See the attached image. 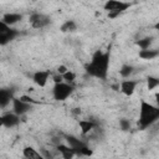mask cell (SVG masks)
I'll return each mask as SVG.
<instances>
[{"mask_svg": "<svg viewBox=\"0 0 159 159\" xmlns=\"http://www.w3.org/2000/svg\"><path fill=\"white\" fill-rule=\"evenodd\" d=\"M108 66H109V52H103L98 50L93 53L89 63L86 66V71L89 76H93L99 80H104L108 73Z\"/></svg>", "mask_w": 159, "mask_h": 159, "instance_id": "6da1fadb", "label": "cell"}, {"mask_svg": "<svg viewBox=\"0 0 159 159\" xmlns=\"http://www.w3.org/2000/svg\"><path fill=\"white\" fill-rule=\"evenodd\" d=\"M159 119V107L153 106L149 102L142 99L138 117V125L140 129H145Z\"/></svg>", "mask_w": 159, "mask_h": 159, "instance_id": "7a4b0ae2", "label": "cell"}, {"mask_svg": "<svg viewBox=\"0 0 159 159\" xmlns=\"http://www.w3.org/2000/svg\"><path fill=\"white\" fill-rule=\"evenodd\" d=\"M104 10L108 11V17L109 19H114L117 16H119L122 12H124L125 10H128L130 7L129 2L125 1H118V0H108L104 4Z\"/></svg>", "mask_w": 159, "mask_h": 159, "instance_id": "3957f363", "label": "cell"}, {"mask_svg": "<svg viewBox=\"0 0 159 159\" xmlns=\"http://www.w3.org/2000/svg\"><path fill=\"white\" fill-rule=\"evenodd\" d=\"M73 86L70 84V83H66V82H62V83H58V84H55L53 88H52V96L56 101L58 102H62V101H66L72 93H73Z\"/></svg>", "mask_w": 159, "mask_h": 159, "instance_id": "277c9868", "label": "cell"}, {"mask_svg": "<svg viewBox=\"0 0 159 159\" xmlns=\"http://www.w3.org/2000/svg\"><path fill=\"white\" fill-rule=\"evenodd\" d=\"M17 34L19 32L15 29H11L10 26L0 21V45L1 46H5L10 41H12L17 36Z\"/></svg>", "mask_w": 159, "mask_h": 159, "instance_id": "5b68a950", "label": "cell"}, {"mask_svg": "<svg viewBox=\"0 0 159 159\" xmlns=\"http://www.w3.org/2000/svg\"><path fill=\"white\" fill-rule=\"evenodd\" d=\"M29 21L31 24V26L34 29H42L45 26H47L50 24V17L45 14H40V12H34L30 17Z\"/></svg>", "mask_w": 159, "mask_h": 159, "instance_id": "8992f818", "label": "cell"}, {"mask_svg": "<svg viewBox=\"0 0 159 159\" xmlns=\"http://www.w3.org/2000/svg\"><path fill=\"white\" fill-rule=\"evenodd\" d=\"M138 81H133V80H124L119 83V91L127 96V97H130L134 92H135V88L138 86Z\"/></svg>", "mask_w": 159, "mask_h": 159, "instance_id": "52a82bcc", "label": "cell"}, {"mask_svg": "<svg viewBox=\"0 0 159 159\" xmlns=\"http://www.w3.org/2000/svg\"><path fill=\"white\" fill-rule=\"evenodd\" d=\"M31 108H32L31 104L22 102L20 98H14L12 99V109H14V113L17 114V116H20V117L24 116L25 113H27Z\"/></svg>", "mask_w": 159, "mask_h": 159, "instance_id": "ba28073f", "label": "cell"}, {"mask_svg": "<svg viewBox=\"0 0 159 159\" xmlns=\"http://www.w3.org/2000/svg\"><path fill=\"white\" fill-rule=\"evenodd\" d=\"M20 123V116L15 113H5L1 116V124L6 128H12Z\"/></svg>", "mask_w": 159, "mask_h": 159, "instance_id": "9c48e42d", "label": "cell"}, {"mask_svg": "<svg viewBox=\"0 0 159 159\" xmlns=\"http://www.w3.org/2000/svg\"><path fill=\"white\" fill-rule=\"evenodd\" d=\"M66 142H67V145L71 147V148L76 152L77 155H80L81 150H82L84 147H87V144H86L84 142H82L81 139L76 138L75 135H67V137H66Z\"/></svg>", "mask_w": 159, "mask_h": 159, "instance_id": "30bf717a", "label": "cell"}, {"mask_svg": "<svg viewBox=\"0 0 159 159\" xmlns=\"http://www.w3.org/2000/svg\"><path fill=\"white\" fill-rule=\"evenodd\" d=\"M48 77H50V72L48 71H36L32 75V81L39 87H45L47 84Z\"/></svg>", "mask_w": 159, "mask_h": 159, "instance_id": "8fae6325", "label": "cell"}, {"mask_svg": "<svg viewBox=\"0 0 159 159\" xmlns=\"http://www.w3.org/2000/svg\"><path fill=\"white\" fill-rule=\"evenodd\" d=\"M56 149H57L58 153L61 154L62 159H73V157L77 155L76 152H75L71 147H68V145H66V144H61V143H60V144L56 145Z\"/></svg>", "mask_w": 159, "mask_h": 159, "instance_id": "7c38bea8", "label": "cell"}, {"mask_svg": "<svg viewBox=\"0 0 159 159\" xmlns=\"http://www.w3.org/2000/svg\"><path fill=\"white\" fill-rule=\"evenodd\" d=\"M22 19V16L20 14H16V12H7L2 16L1 21L4 24H6L7 26H11V25H15L16 22H19L20 20Z\"/></svg>", "mask_w": 159, "mask_h": 159, "instance_id": "4fadbf2b", "label": "cell"}, {"mask_svg": "<svg viewBox=\"0 0 159 159\" xmlns=\"http://www.w3.org/2000/svg\"><path fill=\"white\" fill-rule=\"evenodd\" d=\"M78 125H80V129H81V133L83 135L88 134L91 130H93L96 128V123L91 119H82L78 122Z\"/></svg>", "mask_w": 159, "mask_h": 159, "instance_id": "5bb4252c", "label": "cell"}, {"mask_svg": "<svg viewBox=\"0 0 159 159\" xmlns=\"http://www.w3.org/2000/svg\"><path fill=\"white\" fill-rule=\"evenodd\" d=\"M14 97H12V92L10 89H0V106L1 108H5L10 101H12Z\"/></svg>", "mask_w": 159, "mask_h": 159, "instance_id": "9a60e30c", "label": "cell"}, {"mask_svg": "<svg viewBox=\"0 0 159 159\" xmlns=\"http://www.w3.org/2000/svg\"><path fill=\"white\" fill-rule=\"evenodd\" d=\"M22 155L25 157V159H40L42 157V154H40L32 147H25L22 150Z\"/></svg>", "mask_w": 159, "mask_h": 159, "instance_id": "2e32d148", "label": "cell"}, {"mask_svg": "<svg viewBox=\"0 0 159 159\" xmlns=\"http://www.w3.org/2000/svg\"><path fill=\"white\" fill-rule=\"evenodd\" d=\"M157 56H159V50H140L139 51V57L142 60H154Z\"/></svg>", "mask_w": 159, "mask_h": 159, "instance_id": "e0dca14e", "label": "cell"}, {"mask_svg": "<svg viewBox=\"0 0 159 159\" xmlns=\"http://www.w3.org/2000/svg\"><path fill=\"white\" fill-rule=\"evenodd\" d=\"M60 30H61L62 32H73V31L77 30V25H76V22H75L73 20H67V21H65V22L61 25Z\"/></svg>", "mask_w": 159, "mask_h": 159, "instance_id": "ac0fdd59", "label": "cell"}, {"mask_svg": "<svg viewBox=\"0 0 159 159\" xmlns=\"http://www.w3.org/2000/svg\"><path fill=\"white\" fill-rule=\"evenodd\" d=\"M157 87H159V78L154 77V76H148L147 77V88L149 91H153Z\"/></svg>", "mask_w": 159, "mask_h": 159, "instance_id": "d6986e66", "label": "cell"}, {"mask_svg": "<svg viewBox=\"0 0 159 159\" xmlns=\"http://www.w3.org/2000/svg\"><path fill=\"white\" fill-rule=\"evenodd\" d=\"M152 42H153V37H144V39L138 40L137 45L139 46L140 50H148V48H150Z\"/></svg>", "mask_w": 159, "mask_h": 159, "instance_id": "ffe728a7", "label": "cell"}, {"mask_svg": "<svg viewBox=\"0 0 159 159\" xmlns=\"http://www.w3.org/2000/svg\"><path fill=\"white\" fill-rule=\"evenodd\" d=\"M133 66L132 65H123L119 70V75L123 77V78H128L132 73H133Z\"/></svg>", "mask_w": 159, "mask_h": 159, "instance_id": "44dd1931", "label": "cell"}, {"mask_svg": "<svg viewBox=\"0 0 159 159\" xmlns=\"http://www.w3.org/2000/svg\"><path fill=\"white\" fill-rule=\"evenodd\" d=\"M62 77H63V81H65L66 83H70V84H72V83L75 82V80H76V75H75L72 71H70V70H68Z\"/></svg>", "mask_w": 159, "mask_h": 159, "instance_id": "7402d4cb", "label": "cell"}, {"mask_svg": "<svg viewBox=\"0 0 159 159\" xmlns=\"http://www.w3.org/2000/svg\"><path fill=\"white\" fill-rule=\"evenodd\" d=\"M119 127H120L122 130H129L130 129V122H129V119H125V118L119 119Z\"/></svg>", "mask_w": 159, "mask_h": 159, "instance_id": "603a6c76", "label": "cell"}, {"mask_svg": "<svg viewBox=\"0 0 159 159\" xmlns=\"http://www.w3.org/2000/svg\"><path fill=\"white\" fill-rule=\"evenodd\" d=\"M20 99H21L22 102H25V103H29V104H36V103H37V101H35L32 97L26 96V94L21 96V97H20Z\"/></svg>", "mask_w": 159, "mask_h": 159, "instance_id": "cb8c5ba5", "label": "cell"}, {"mask_svg": "<svg viewBox=\"0 0 159 159\" xmlns=\"http://www.w3.org/2000/svg\"><path fill=\"white\" fill-rule=\"evenodd\" d=\"M93 154V150L89 148V147H84L82 150H81V153H80V155H83V157H91Z\"/></svg>", "mask_w": 159, "mask_h": 159, "instance_id": "d4e9b609", "label": "cell"}, {"mask_svg": "<svg viewBox=\"0 0 159 159\" xmlns=\"http://www.w3.org/2000/svg\"><path fill=\"white\" fill-rule=\"evenodd\" d=\"M52 80H53V82H55V84H58V83H62V82H65L63 81V77H62V75H55L53 77H52Z\"/></svg>", "mask_w": 159, "mask_h": 159, "instance_id": "484cf974", "label": "cell"}, {"mask_svg": "<svg viewBox=\"0 0 159 159\" xmlns=\"http://www.w3.org/2000/svg\"><path fill=\"white\" fill-rule=\"evenodd\" d=\"M67 71H68V70H67V67H66L65 65H60V66L57 67V73H58V75H62V76H63Z\"/></svg>", "mask_w": 159, "mask_h": 159, "instance_id": "4316f807", "label": "cell"}, {"mask_svg": "<svg viewBox=\"0 0 159 159\" xmlns=\"http://www.w3.org/2000/svg\"><path fill=\"white\" fill-rule=\"evenodd\" d=\"M154 97H155V102H157V106L159 107V92H158V93H155V94H154Z\"/></svg>", "mask_w": 159, "mask_h": 159, "instance_id": "83f0119b", "label": "cell"}, {"mask_svg": "<svg viewBox=\"0 0 159 159\" xmlns=\"http://www.w3.org/2000/svg\"><path fill=\"white\" fill-rule=\"evenodd\" d=\"M154 29H155V30H159V22H157V24L154 25Z\"/></svg>", "mask_w": 159, "mask_h": 159, "instance_id": "f1b7e54d", "label": "cell"}]
</instances>
